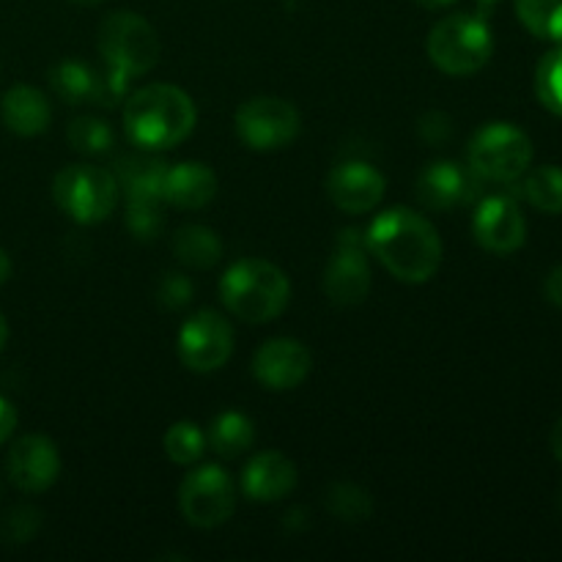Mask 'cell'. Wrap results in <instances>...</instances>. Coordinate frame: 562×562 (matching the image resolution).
<instances>
[{
	"mask_svg": "<svg viewBox=\"0 0 562 562\" xmlns=\"http://www.w3.org/2000/svg\"><path fill=\"white\" fill-rule=\"evenodd\" d=\"M530 135L508 121H494V124L477 130L467 148V165L475 170L481 181L514 184L530 170Z\"/></svg>",
	"mask_w": 562,
	"mask_h": 562,
	"instance_id": "cell-6",
	"label": "cell"
},
{
	"mask_svg": "<svg viewBox=\"0 0 562 562\" xmlns=\"http://www.w3.org/2000/svg\"><path fill=\"white\" fill-rule=\"evenodd\" d=\"M519 195L532 209L543 214H562V168L558 165H541L521 176Z\"/></svg>",
	"mask_w": 562,
	"mask_h": 562,
	"instance_id": "cell-24",
	"label": "cell"
},
{
	"mask_svg": "<svg viewBox=\"0 0 562 562\" xmlns=\"http://www.w3.org/2000/svg\"><path fill=\"white\" fill-rule=\"evenodd\" d=\"M9 278H11V258L9 252L0 250V285H3Z\"/></svg>",
	"mask_w": 562,
	"mask_h": 562,
	"instance_id": "cell-37",
	"label": "cell"
},
{
	"mask_svg": "<svg viewBox=\"0 0 562 562\" xmlns=\"http://www.w3.org/2000/svg\"><path fill=\"white\" fill-rule=\"evenodd\" d=\"M198 121L190 93L168 82H154L132 93L124 104V130L135 146L148 151L176 148L192 135Z\"/></svg>",
	"mask_w": 562,
	"mask_h": 562,
	"instance_id": "cell-2",
	"label": "cell"
},
{
	"mask_svg": "<svg viewBox=\"0 0 562 562\" xmlns=\"http://www.w3.org/2000/svg\"><path fill=\"white\" fill-rule=\"evenodd\" d=\"M368 252L409 285L428 283L442 263V239L423 214L406 206H393L376 214L366 234Z\"/></svg>",
	"mask_w": 562,
	"mask_h": 562,
	"instance_id": "cell-1",
	"label": "cell"
},
{
	"mask_svg": "<svg viewBox=\"0 0 562 562\" xmlns=\"http://www.w3.org/2000/svg\"><path fill=\"white\" fill-rule=\"evenodd\" d=\"M9 481L25 494H42L58 481L60 456L53 439L44 434H25L16 439L5 459Z\"/></svg>",
	"mask_w": 562,
	"mask_h": 562,
	"instance_id": "cell-14",
	"label": "cell"
},
{
	"mask_svg": "<svg viewBox=\"0 0 562 562\" xmlns=\"http://www.w3.org/2000/svg\"><path fill=\"white\" fill-rule=\"evenodd\" d=\"M371 291V263H368L366 236L357 228L340 231L335 250L324 269V294L335 305H360Z\"/></svg>",
	"mask_w": 562,
	"mask_h": 562,
	"instance_id": "cell-10",
	"label": "cell"
},
{
	"mask_svg": "<svg viewBox=\"0 0 562 562\" xmlns=\"http://www.w3.org/2000/svg\"><path fill=\"white\" fill-rule=\"evenodd\" d=\"M168 165L159 159L130 157L119 168V187H124L130 201H162V184Z\"/></svg>",
	"mask_w": 562,
	"mask_h": 562,
	"instance_id": "cell-22",
	"label": "cell"
},
{
	"mask_svg": "<svg viewBox=\"0 0 562 562\" xmlns=\"http://www.w3.org/2000/svg\"><path fill=\"white\" fill-rule=\"evenodd\" d=\"M536 93L549 113L562 119V44L541 58L536 69Z\"/></svg>",
	"mask_w": 562,
	"mask_h": 562,
	"instance_id": "cell-28",
	"label": "cell"
},
{
	"mask_svg": "<svg viewBox=\"0 0 562 562\" xmlns=\"http://www.w3.org/2000/svg\"><path fill=\"white\" fill-rule=\"evenodd\" d=\"M516 14L532 36L562 42V0H516Z\"/></svg>",
	"mask_w": 562,
	"mask_h": 562,
	"instance_id": "cell-25",
	"label": "cell"
},
{
	"mask_svg": "<svg viewBox=\"0 0 562 562\" xmlns=\"http://www.w3.org/2000/svg\"><path fill=\"white\" fill-rule=\"evenodd\" d=\"M558 508H560V516H562V488H560V494H558Z\"/></svg>",
	"mask_w": 562,
	"mask_h": 562,
	"instance_id": "cell-42",
	"label": "cell"
},
{
	"mask_svg": "<svg viewBox=\"0 0 562 562\" xmlns=\"http://www.w3.org/2000/svg\"><path fill=\"white\" fill-rule=\"evenodd\" d=\"M104 75L93 71L91 66L80 64V60H58L49 69V86L53 91L64 99L66 104H82L91 102L99 104V93H102Z\"/></svg>",
	"mask_w": 562,
	"mask_h": 562,
	"instance_id": "cell-20",
	"label": "cell"
},
{
	"mask_svg": "<svg viewBox=\"0 0 562 562\" xmlns=\"http://www.w3.org/2000/svg\"><path fill=\"white\" fill-rule=\"evenodd\" d=\"M415 3H420L423 9H448L456 0H415Z\"/></svg>",
	"mask_w": 562,
	"mask_h": 562,
	"instance_id": "cell-38",
	"label": "cell"
},
{
	"mask_svg": "<svg viewBox=\"0 0 562 562\" xmlns=\"http://www.w3.org/2000/svg\"><path fill=\"white\" fill-rule=\"evenodd\" d=\"M220 300L239 322L267 324L289 307L291 283L272 261L241 258L220 280Z\"/></svg>",
	"mask_w": 562,
	"mask_h": 562,
	"instance_id": "cell-3",
	"label": "cell"
},
{
	"mask_svg": "<svg viewBox=\"0 0 562 562\" xmlns=\"http://www.w3.org/2000/svg\"><path fill=\"white\" fill-rule=\"evenodd\" d=\"M384 176L368 162H340L327 176V195L340 212L366 214L382 203Z\"/></svg>",
	"mask_w": 562,
	"mask_h": 562,
	"instance_id": "cell-16",
	"label": "cell"
},
{
	"mask_svg": "<svg viewBox=\"0 0 562 562\" xmlns=\"http://www.w3.org/2000/svg\"><path fill=\"white\" fill-rule=\"evenodd\" d=\"M477 3L486 5V9H488V5H494V3H497V0H477Z\"/></svg>",
	"mask_w": 562,
	"mask_h": 562,
	"instance_id": "cell-41",
	"label": "cell"
},
{
	"mask_svg": "<svg viewBox=\"0 0 562 562\" xmlns=\"http://www.w3.org/2000/svg\"><path fill=\"white\" fill-rule=\"evenodd\" d=\"M38 527H42L38 510L22 505V508L9 510V516H5L3 525H0V536H3L5 543H27L36 536Z\"/></svg>",
	"mask_w": 562,
	"mask_h": 562,
	"instance_id": "cell-31",
	"label": "cell"
},
{
	"mask_svg": "<svg viewBox=\"0 0 562 562\" xmlns=\"http://www.w3.org/2000/svg\"><path fill=\"white\" fill-rule=\"evenodd\" d=\"M5 340H9V322H5V316L0 313V351H3Z\"/></svg>",
	"mask_w": 562,
	"mask_h": 562,
	"instance_id": "cell-39",
	"label": "cell"
},
{
	"mask_svg": "<svg viewBox=\"0 0 562 562\" xmlns=\"http://www.w3.org/2000/svg\"><path fill=\"white\" fill-rule=\"evenodd\" d=\"M426 49L431 64L445 75H477L494 53L492 27L481 14H450L431 27Z\"/></svg>",
	"mask_w": 562,
	"mask_h": 562,
	"instance_id": "cell-4",
	"label": "cell"
},
{
	"mask_svg": "<svg viewBox=\"0 0 562 562\" xmlns=\"http://www.w3.org/2000/svg\"><path fill=\"white\" fill-rule=\"evenodd\" d=\"M159 36L146 16L135 11H113L99 25V53L110 71L126 77H143L157 66Z\"/></svg>",
	"mask_w": 562,
	"mask_h": 562,
	"instance_id": "cell-5",
	"label": "cell"
},
{
	"mask_svg": "<svg viewBox=\"0 0 562 562\" xmlns=\"http://www.w3.org/2000/svg\"><path fill=\"white\" fill-rule=\"evenodd\" d=\"M206 442L212 445L220 459H239L256 442V426L241 412H223L212 420Z\"/></svg>",
	"mask_w": 562,
	"mask_h": 562,
	"instance_id": "cell-21",
	"label": "cell"
},
{
	"mask_svg": "<svg viewBox=\"0 0 562 562\" xmlns=\"http://www.w3.org/2000/svg\"><path fill=\"white\" fill-rule=\"evenodd\" d=\"M324 505H327V510L335 516V519L351 521V525L371 519V514H373L371 494H368L366 488L355 486V483H346V481L333 483V486L327 488Z\"/></svg>",
	"mask_w": 562,
	"mask_h": 562,
	"instance_id": "cell-26",
	"label": "cell"
},
{
	"mask_svg": "<svg viewBox=\"0 0 562 562\" xmlns=\"http://www.w3.org/2000/svg\"><path fill=\"white\" fill-rule=\"evenodd\" d=\"M119 179L97 165H69L53 181L60 212L80 225H97L119 206Z\"/></svg>",
	"mask_w": 562,
	"mask_h": 562,
	"instance_id": "cell-7",
	"label": "cell"
},
{
	"mask_svg": "<svg viewBox=\"0 0 562 562\" xmlns=\"http://www.w3.org/2000/svg\"><path fill=\"white\" fill-rule=\"evenodd\" d=\"M549 445H552V453H554V459L560 461L562 464V417L558 423H554V428H552V437H549Z\"/></svg>",
	"mask_w": 562,
	"mask_h": 562,
	"instance_id": "cell-36",
	"label": "cell"
},
{
	"mask_svg": "<svg viewBox=\"0 0 562 562\" xmlns=\"http://www.w3.org/2000/svg\"><path fill=\"white\" fill-rule=\"evenodd\" d=\"M71 3H77V5H99V3H102V0H71Z\"/></svg>",
	"mask_w": 562,
	"mask_h": 562,
	"instance_id": "cell-40",
	"label": "cell"
},
{
	"mask_svg": "<svg viewBox=\"0 0 562 562\" xmlns=\"http://www.w3.org/2000/svg\"><path fill=\"white\" fill-rule=\"evenodd\" d=\"M69 137L71 148L82 154H102L113 146V132L104 121L93 119V115H82V119H75L69 124Z\"/></svg>",
	"mask_w": 562,
	"mask_h": 562,
	"instance_id": "cell-29",
	"label": "cell"
},
{
	"mask_svg": "<svg viewBox=\"0 0 562 562\" xmlns=\"http://www.w3.org/2000/svg\"><path fill=\"white\" fill-rule=\"evenodd\" d=\"M481 184L475 170L470 165L442 159V162L426 165L417 176V201L423 209L431 212H450V209L470 206L481 195Z\"/></svg>",
	"mask_w": 562,
	"mask_h": 562,
	"instance_id": "cell-12",
	"label": "cell"
},
{
	"mask_svg": "<svg viewBox=\"0 0 562 562\" xmlns=\"http://www.w3.org/2000/svg\"><path fill=\"white\" fill-rule=\"evenodd\" d=\"M300 130V110L285 99L256 97L236 110V135L252 151H278L291 146Z\"/></svg>",
	"mask_w": 562,
	"mask_h": 562,
	"instance_id": "cell-8",
	"label": "cell"
},
{
	"mask_svg": "<svg viewBox=\"0 0 562 562\" xmlns=\"http://www.w3.org/2000/svg\"><path fill=\"white\" fill-rule=\"evenodd\" d=\"M217 195V176L203 162H179L165 170L162 198L165 203L184 212L209 206Z\"/></svg>",
	"mask_w": 562,
	"mask_h": 562,
	"instance_id": "cell-18",
	"label": "cell"
},
{
	"mask_svg": "<svg viewBox=\"0 0 562 562\" xmlns=\"http://www.w3.org/2000/svg\"><path fill=\"white\" fill-rule=\"evenodd\" d=\"M0 119H3L5 130L14 135L36 137L53 121V108L38 88L14 86L5 91L3 102H0Z\"/></svg>",
	"mask_w": 562,
	"mask_h": 562,
	"instance_id": "cell-19",
	"label": "cell"
},
{
	"mask_svg": "<svg viewBox=\"0 0 562 562\" xmlns=\"http://www.w3.org/2000/svg\"><path fill=\"white\" fill-rule=\"evenodd\" d=\"M173 252L184 267L212 269L223 258V241L206 225H184L176 231Z\"/></svg>",
	"mask_w": 562,
	"mask_h": 562,
	"instance_id": "cell-23",
	"label": "cell"
},
{
	"mask_svg": "<svg viewBox=\"0 0 562 562\" xmlns=\"http://www.w3.org/2000/svg\"><path fill=\"white\" fill-rule=\"evenodd\" d=\"M234 355V329L225 316L214 311H198L187 318L179 333V357L190 371H220Z\"/></svg>",
	"mask_w": 562,
	"mask_h": 562,
	"instance_id": "cell-11",
	"label": "cell"
},
{
	"mask_svg": "<svg viewBox=\"0 0 562 562\" xmlns=\"http://www.w3.org/2000/svg\"><path fill=\"white\" fill-rule=\"evenodd\" d=\"M14 428H16L14 404H11L9 398H3V395H0V445H3L5 439L11 437V434H14Z\"/></svg>",
	"mask_w": 562,
	"mask_h": 562,
	"instance_id": "cell-34",
	"label": "cell"
},
{
	"mask_svg": "<svg viewBox=\"0 0 562 562\" xmlns=\"http://www.w3.org/2000/svg\"><path fill=\"white\" fill-rule=\"evenodd\" d=\"M181 516L198 530L225 525L236 510V486L223 467L206 464L190 472L179 488Z\"/></svg>",
	"mask_w": 562,
	"mask_h": 562,
	"instance_id": "cell-9",
	"label": "cell"
},
{
	"mask_svg": "<svg viewBox=\"0 0 562 562\" xmlns=\"http://www.w3.org/2000/svg\"><path fill=\"white\" fill-rule=\"evenodd\" d=\"M472 234L483 250L494 256H510L527 239V220L510 195H488L472 217Z\"/></svg>",
	"mask_w": 562,
	"mask_h": 562,
	"instance_id": "cell-13",
	"label": "cell"
},
{
	"mask_svg": "<svg viewBox=\"0 0 562 562\" xmlns=\"http://www.w3.org/2000/svg\"><path fill=\"white\" fill-rule=\"evenodd\" d=\"M126 228L135 234V239H157L159 231H162V201H130Z\"/></svg>",
	"mask_w": 562,
	"mask_h": 562,
	"instance_id": "cell-30",
	"label": "cell"
},
{
	"mask_svg": "<svg viewBox=\"0 0 562 562\" xmlns=\"http://www.w3.org/2000/svg\"><path fill=\"white\" fill-rule=\"evenodd\" d=\"M420 137L426 143H434V146H442V143L450 140V135H453V124H450V119L445 113H439V110H431V113H426L420 119Z\"/></svg>",
	"mask_w": 562,
	"mask_h": 562,
	"instance_id": "cell-33",
	"label": "cell"
},
{
	"mask_svg": "<svg viewBox=\"0 0 562 562\" xmlns=\"http://www.w3.org/2000/svg\"><path fill=\"white\" fill-rule=\"evenodd\" d=\"M543 294L552 302L554 307H562V263L554 267L552 272L547 274V283H543Z\"/></svg>",
	"mask_w": 562,
	"mask_h": 562,
	"instance_id": "cell-35",
	"label": "cell"
},
{
	"mask_svg": "<svg viewBox=\"0 0 562 562\" xmlns=\"http://www.w3.org/2000/svg\"><path fill=\"white\" fill-rule=\"evenodd\" d=\"M0 497H3V483H0Z\"/></svg>",
	"mask_w": 562,
	"mask_h": 562,
	"instance_id": "cell-43",
	"label": "cell"
},
{
	"mask_svg": "<svg viewBox=\"0 0 562 562\" xmlns=\"http://www.w3.org/2000/svg\"><path fill=\"white\" fill-rule=\"evenodd\" d=\"M162 445H165V453H168V459L173 461V464L190 467L203 459L209 442H206V434H203L195 423L181 420L168 428Z\"/></svg>",
	"mask_w": 562,
	"mask_h": 562,
	"instance_id": "cell-27",
	"label": "cell"
},
{
	"mask_svg": "<svg viewBox=\"0 0 562 562\" xmlns=\"http://www.w3.org/2000/svg\"><path fill=\"white\" fill-rule=\"evenodd\" d=\"M296 486V467L278 450H263L241 472V492L252 503H278Z\"/></svg>",
	"mask_w": 562,
	"mask_h": 562,
	"instance_id": "cell-17",
	"label": "cell"
},
{
	"mask_svg": "<svg viewBox=\"0 0 562 562\" xmlns=\"http://www.w3.org/2000/svg\"><path fill=\"white\" fill-rule=\"evenodd\" d=\"M313 368L311 349L294 338H272L252 357V373L267 390H294Z\"/></svg>",
	"mask_w": 562,
	"mask_h": 562,
	"instance_id": "cell-15",
	"label": "cell"
},
{
	"mask_svg": "<svg viewBox=\"0 0 562 562\" xmlns=\"http://www.w3.org/2000/svg\"><path fill=\"white\" fill-rule=\"evenodd\" d=\"M192 294H195V289H192L190 278L179 272L165 274L157 289V300L165 311H179V307H184L192 300Z\"/></svg>",
	"mask_w": 562,
	"mask_h": 562,
	"instance_id": "cell-32",
	"label": "cell"
}]
</instances>
